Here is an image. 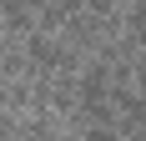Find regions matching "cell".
Returning a JSON list of instances; mask_svg holds the SVG:
<instances>
[{
	"instance_id": "obj_1",
	"label": "cell",
	"mask_w": 146,
	"mask_h": 141,
	"mask_svg": "<svg viewBox=\"0 0 146 141\" xmlns=\"http://www.w3.org/2000/svg\"><path fill=\"white\" fill-rule=\"evenodd\" d=\"M121 141H146V136H121Z\"/></svg>"
}]
</instances>
